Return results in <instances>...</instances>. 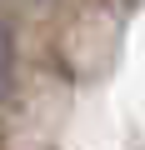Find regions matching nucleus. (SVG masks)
I'll return each mask as SVG.
<instances>
[{"instance_id": "nucleus-1", "label": "nucleus", "mask_w": 145, "mask_h": 150, "mask_svg": "<svg viewBox=\"0 0 145 150\" xmlns=\"http://www.w3.org/2000/svg\"><path fill=\"white\" fill-rule=\"evenodd\" d=\"M10 70H15V45H10V30L0 25V95L10 85Z\"/></svg>"}]
</instances>
